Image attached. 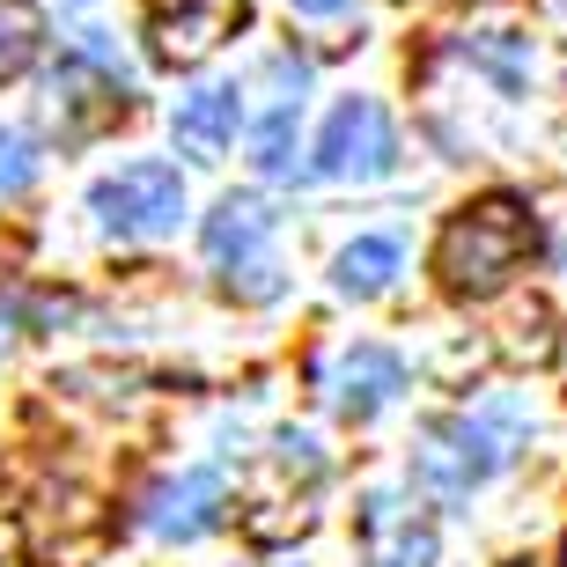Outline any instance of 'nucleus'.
Returning a JSON list of instances; mask_svg holds the SVG:
<instances>
[{"instance_id":"5","label":"nucleus","mask_w":567,"mask_h":567,"mask_svg":"<svg viewBox=\"0 0 567 567\" xmlns=\"http://www.w3.org/2000/svg\"><path fill=\"white\" fill-rule=\"evenodd\" d=\"M317 177H332V185H377L399 169V126H391V111L377 96H347L332 104L324 133H317Z\"/></svg>"},{"instance_id":"18","label":"nucleus","mask_w":567,"mask_h":567,"mask_svg":"<svg viewBox=\"0 0 567 567\" xmlns=\"http://www.w3.org/2000/svg\"><path fill=\"white\" fill-rule=\"evenodd\" d=\"M508 567H530V560H508Z\"/></svg>"},{"instance_id":"16","label":"nucleus","mask_w":567,"mask_h":567,"mask_svg":"<svg viewBox=\"0 0 567 567\" xmlns=\"http://www.w3.org/2000/svg\"><path fill=\"white\" fill-rule=\"evenodd\" d=\"M38 177V147H30V133L0 126V192H22Z\"/></svg>"},{"instance_id":"15","label":"nucleus","mask_w":567,"mask_h":567,"mask_svg":"<svg viewBox=\"0 0 567 567\" xmlns=\"http://www.w3.org/2000/svg\"><path fill=\"white\" fill-rule=\"evenodd\" d=\"M295 118H302V104H274L251 126V163H258V177H295Z\"/></svg>"},{"instance_id":"14","label":"nucleus","mask_w":567,"mask_h":567,"mask_svg":"<svg viewBox=\"0 0 567 567\" xmlns=\"http://www.w3.org/2000/svg\"><path fill=\"white\" fill-rule=\"evenodd\" d=\"M44 44V8L38 0H0V82H16Z\"/></svg>"},{"instance_id":"6","label":"nucleus","mask_w":567,"mask_h":567,"mask_svg":"<svg viewBox=\"0 0 567 567\" xmlns=\"http://www.w3.org/2000/svg\"><path fill=\"white\" fill-rule=\"evenodd\" d=\"M244 30V0H147V44L163 66H199Z\"/></svg>"},{"instance_id":"17","label":"nucleus","mask_w":567,"mask_h":567,"mask_svg":"<svg viewBox=\"0 0 567 567\" xmlns=\"http://www.w3.org/2000/svg\"><path fill=\"white\" fill-rule=\"evenodd\" d=\"M295 16H310V22H339V16H354V0H288Z\"/></svg>"},{"instance_id":"2","label":"nucleus","mask_w":567,"mask_h":567,"mask_svg":"<svg viewBox=\"0 0 567 567\" xmlns=\"http://www.w3.org/2000/svg\"><path fill=\"white\" fill-rule=\"evenodd\" d=\"M516 435H524V405L516 399H486L480 413H442L413 442V486L435 508H464L516 457Z\"/></svg>"},{"instance_id":"13","label":"nucleus","mask_w":567,"mask_h":567,"mask_svg":"<svg viewBox=\"0 0 567 567\" xmlns=\"http://www.w3.org/2000/svg\"><path fill=\"white\" fill-rule=\"evenodd\" d=\"M399 266H405L399 236H354V244L332 258V288L354 295V302H369V295H383L391 280H399Z\"/></svg>"},{"instance_id":"3","label":"nucleus","mask_w":567,"mask_h":567,"mask_svg":"<svg viewBox=\"0 0 567 567\" xmlns=\"http://www.w3.org/2000/svg\"><path fill=\"white\" fill-rule=\"evenodd\" d=\"M207 258L221 266V288L236 302H274L288 288V274H280V258H274V207L258 192H229L207 214Z\"/></svg>"},{"instance_id":"10","label":"nucleus","mask_w":567,"mask_h":567,"mask_svg":"<svg viewBox=\"0 0 567 567\" xmlns=\"http://www.w3.org/2000/svg\"><path fill=\"white\" fill-rule=\"evenodd\" d=\"M236 118H244L236 82H199L169 111V141H177V155H192V163H221L229 141H236Z\"/></svg>"},{"instance_id":"12","label":"nucleus","mask_w":567,"mask_h":567,"mask_svg":"<svg viewBox=\"0 0 567 567\" xmlns=\"http://www.w3.org/2000/svg\"><path fill=\"white\" fill-rule=\"evenodd\" d=\"M457 52L472 66H480L486 82L502 89V96H516V89L530 82V30L508 8H486V16H472L464 22V38H457Z\"/></svg>"},{"instance_id":"8","label":"nucleus","mask_w":567,"mask_h":567,"mask_svg":"<svg viewBox=\"0 0 567 567\" xmlns=\"http://www.w3.org/2000/svg\"><path fill=\"white\" fill-rule=\"evenodd\" d=\"M361 530V560L369 567H435V524L421 508H405L391 486H377L354 516Z\"/></svg>"},{"instance_id":"7","label":"nucleus","mask_w":567,"mask_h":567,"mask_svg":"<svg viewBox=\"0 0 567 567\" xmlns=\"http://www.w3.org/2000/svg\"><path fill=\"white\" fill-rule=\"evenodd\" d=\"M221 516H229V486H221L214 464H192V472H177L147 494V530L169 538V546H192V538L221 530Z\"/></svg>"},{"instance_id":"4","label":"nucleus","mask_w":567,"mask_h":567,"mask_svg":"<svg viewBox=\"0 0 567 567\" xmlns=\"http://www.w3.org/2000/svg\"><path fill=\"white\" fill-rule=\"evenodd\" d=\"M89 214H96V229H104V236H126V244L169 236V229H177V214H185V177H177V163L141 155V163L96 177Z\"/></svg>"},{"instance_id":"11","label":"nucleus","mask_w":567,"mask_h":567,"mask_svg":"<svg viewBox=\"0 0 567 567\" xmlns=\"http://www.w3.org/2000/svg\"><path fill=\"white\" fill-rule=\"evenodd\" d=\"M52 111H60V133H66V141H89L96 126H111V118L126 111V82L74 52V60L52 74Z\"/></svg>"},{"instance_id":"1","label":"nucleus","mask_w":567,"mask_h":567,"mask_svg":"<svg viewBox=\"0 0 567 567\" xmlns=\"http://www.w3.org/2000/svg\"><path fill=\"white\" fill-rule=\"evenodd\" d=\"M538 251V221L516 192H486L472 207H457L435 236V280L457 302H486L524 274V258Z\"/></svg>"},{"instance_id":"9","label":"nucleus","mask_w":567,"mask_h":567,"mask_svg":"<svg viewBox=\"0 0 567 567\" xmlns=\"http://www.w3.org/2000/svg\"><path fill=\"white\" fill-rule=\"evenodd\" d=\"M399 391H405V361L391 354V347H377V339L347 347V354L332 361V377H324V399H332L339 421H377Z\"/></svg>"}]
</instances>
